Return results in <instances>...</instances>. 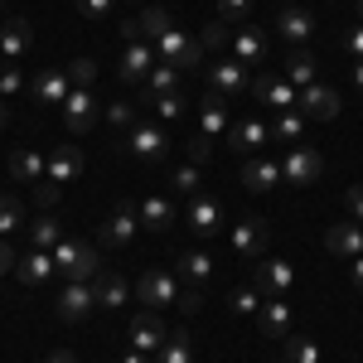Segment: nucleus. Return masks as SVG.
I'll use <instances>...</instances> for the list:
<instances>
[{"label": "nucleus", "instance_id": "obj_1", "mask_svg": "<svg viewBox=\"0 0 363 363\" xmlns=\"http://www.w3.org/2000/svg\"><path fill=\"white\" fill-rule=\"evenodd\" d=\"M54 267L68 281H97L102 272H107V267H102V252L92 247V242H83V238H73V242L63 238V242L54 247Z\"/></svg>", "mask_w": 363, "mask_h": 363}, {"label": "nucleus", "instance_id": "obj_2", "mask_svg": "<svg viewBox=\"0 0 363 363\" xmlns=\"http://www.w3.org/2000/svg\"><path fill=\"white\" fill-rule=\"evenodd\" d=\"M155 54L165 58L169 68H199V63H203V44H199V39H189L184 29L169 25L165 34L155 39Z\"/></svg>", "mask_w": 363, "mask_h": 363}, {"label": "nucleus", "instance_id": "obj_3", "mask_svg": "<svg viewBox=\"0 0 363 363\" xmlns=\"http://www.w3.org/2000/svg\"><path fill=\"white\" fill-rule=\"evenodd\" d=\"M136 228H140V213H131V203H116L107 213V223H97V242L107 252H121V247H131Z\"/></svg>", "mask_w": 363, "mask_h": 363}, {"label": "nucleus", "instance_id": "obj_4", "mask_svg": "<svg viewBox=\"0 0 363 363\" xmlns=\"http://www.w3.org/2000/svg\"><path fill=\"white\" fill-rule=\"evenodd\" d=\"M320 174H325V155H320L315 145H296V150L281 160V179H286V184H296V189L315 184Z\"/></svg>", "mask_w": 363, "mask_h": 363}, {"label": "nucleus", "instance_id": "obj_5", "mask_svg": "<svg viewBox=\"0 0 363 363\" xmlns=\"http://www.w3.org/2000/svg\"><path fill=\"white\" fill-rule=\"evenodd\" d=\"M92 306H97V296H92V281H68V286H63V291L54 296V315H58V320H68V325L87 320V315H92Z\"/></svg>", "mask_w": 363, "mask_h": 363}, {"label": "nucleus", "instance_id": "obj_6", "mask_svg": "<svg viewBox=\"0 0 363 363\" xmlns=\"http://www.w3.org/2000/svg\"><path fill=\"white\" fill-rule=\"evenodd\" d=\"M296 112L306 121H335L344 112V102H339V92L330 83H310V87H301V107Z\"/></svg>", "mask_w": 363, "mask_h": 363}, {"label": "nucleus", "instance_id": "obj_7", "mask_svg": "<svg viewBox=\"0 0 363 363\" xmlns=\"http://www.w3.org/2000/svg\"><path fill=\"white\" fill-rule=\"evenodd\" d=\"M179 277H169V272H145L136 286V296L145 301V310H165V306H179Z\"/></svg>", "mask_w": 363, "mask_h": 363}, {"label": "nucleus", "instance_id": "obj_8", "mask_svg": "<svg viewBox=\"0 0 363 363\" xmlns=\"http://www.w3.org/2000/svg\"><path fill=\"white\" fill-rule=\"evenodd\" d=\"M121 150H131L136 160H165L169 155V136H165V126H131V136L121 140Z\"/></svg>", "mask_w": 363, "mask_h": 363}, {"label": "nucleus", "instance_id": "obj_9", "mask_svg": "<svg viewBox=\"0 0 363 363\" xmlns=\"http://www.w3.org/2000/svg\"><path fill=\"white\" fill-rule=\"evenodd\" d=\"M126 339H131V349H140V354H160V344L169 339V330L160 325V315H155V310H140V315H131Z\"/></svg>", "mask_w": 363, "mask_h": 363}, {"label": "nucleus", "instance_id": "obj_10", "mask_svg": "<svg viewBox=\"0 0 363 363\" xmlns=\"http://www.w3.org/2000/svg\"><path fill=\"white\" fill-rule=\"evenodd\" d=\"M208 87H213L218 97L247 92V63H238V58H213V63H208Z\"/></svg>", "mask_w": 363, "mask_h": 363}, {"label": "nucleus", "instance_id": "obj_11", "mask_svg": "<svg viewBox=\"0 0 363 363\" xmlns=\"http://www.w3.org/2000/svg\"><path fill=\"white\" fill-rule=\"evenodd\" d=\"M252 92H257L262 102L281 107V112H296V107H301V87L286 83V78H277V73H262V78H252Z\"/></svg>", "mask_w": 363, "mask_h": 363}, {"label": "nucleus", "instance_id": "obj_12", "mask_svg": "<svg viewBox=\"0 0 363 363\" xmlns=\"http://www.w3.org/2000/svg\"><path fill=\"white\" fill-rule=\"evenodd\" d=\"M291 281H296V272H291V262H277V257H257V291L272 301V296H286L291 291Z\"/></svg>", "mask_w": 363, "mask_h": 363}, {"label": "nucleus", "instance_id": "obj_13", "mask_svg": "<svg viewBox=\"0 0 363 363\" xmlns=\"http://www.w3.org/2000/svg\"><path fill=\"white\" fill-rule=\"evenodd\" d=\"M63 121H68V131H73V136L92 131V121H97V102H92V87H73V92H68V102H63Z\"/></svg>", "mask_w": 363, "mask_h": 363}, {"label": "nucleus", "instance_id": "obj_14", "mask_svg": "<svg viewBox=\"0 0 363 363\" xmlns=\"http://www.w3.org/2000/svg\"><path fill=\"white\" fill-rule=\"evenodd\" d=\"M29 92H34V102H39V107H63V102H68V92H73V83H68V73H63V68H44V73L29 83Z\"/></svg>", "mask_w": 363, "mask_h": 363}, {"label": "nucleus", "instance_id": "obj_15", "mask_svg": "<svg viewBox=\"0 0 363 363\" xmlns=\"http://www.w3.org/2000/svg\"><path fill=\"white\" fill-rule=\"evenodd\" d=\"M233 252L247 257V262L267 257V223H262V218H242V223H233Z\"/></svg>", "mask_w": 363, "mask_h": 363}, {"label": "nucleus", "instance_id": "obj_16", "mask_svg": "<svg viewBox=\"0 0 363 363\" xmlns=\"http://www.w3.org/2000/svg\"><path fill=\"white\" fill-rule=\"evenodd\" d=\"M150 68H155V44L131 39V44H126V54H121V83H145V78H150Z\"/></svg>", "mask_w": 363, "mask_h": 363}, {"label": "nucleus", "instance_id": "obj_17", "mask_svg": "<svg viewBox=\"0 0 363 363\" xmlns=\"http://www.w3.org/2000/svg\"><path fill=\"white\" fill-rule=\"evenodd\" d=\"M277 29H281V39H291V44H306L310 34H315V10H306V5H281Z\"/></svg>", "mask_w": 363, "mask_h": 363}, {"label": "nucleus", "instance_id": "obj_18", "mask_svg": "<svg viewBox=\"0 0 363 363\" xmlns=\"http://www.w3.org/2000/svg\"><path fill=\"white\" fill-rule=\"evenodd\" d=\"M54 272H58V267H54V252H44V247H29L25 257L15 262V277H20V286H44Z\"/></svg>", "mask_w": 363, "mask_h": 363}, {"label": "nucleus", "instance_id": "obj_19", "mask_svg": "<svg viewBox=\"0 0 363 363\" xmlns=\"http://www.w3.org/2000/svg\"><path fill=\"white\" fill-rule=\"evenodd\" d=\"M267 49H272V44H267V34H262L257 25L233 29V58H238V63H247V68H257V63L267 58Z\"/></svg>", "mask_w": 363, "mask_h": 363}, {"label": "nucleus", "instance_id": "obj_20", "mask_svg": "<svg viewBox=\"0 0 363 363\" xmlns=\"http://www.w3.org/2000/svg\"><path fill=\"white\" fill-rule=\"evenodd\" d=\"M257 330H262L267 339H286L291 335V306H286V296L262 301V310H257Z\"/></svg>", "mask_w": 363, "mask_h": 363}, {"label": "nucleus", "instance_id": "obj_21", "mask_svg": "<svg viewBox=\"0 0 363 363\" xmlns=\"http://www.w3.org/2000/svg\"><path fill=\"white\" fill-rule=\"evenodd\" d=\"M242 184L252 194H267L272 184H281V160H267V155H247L242 160Z\"/></svg>", "mask_w": 363, "mask_h": 363}, {"label": "nucleus", "instance_id": "obj_22", "mask_svg": "<svg viewBox=\"0 0 363 363\" xmlns=\"http://www.w3.org/2000/svg\"><path fill=\"white\" fill-rule=\"evenodd\" d=\"M325 247L335 252V257H349V262L363 257V223H354V218H349V223H335L325 233Z\"/></svg>", "mask_w": 363, "mask_h": 363}, {"label": "nucleus", "instance_id": "obj_23", "mask_svg": "<svg viewBox=\"0 0 363 363\" xmlns=\"http://www.w3.org/2000/svg\"><path fill=\"white\" fill-rule=\"evenodd\" d=\"M83 174V150L78 145H54V155H49V174L44 179H54V184H73Z\"/></svg>", "mask_w": 363, "mask_h": 363}, {"label": "nucleus", "instance_id": "obj_24", "mask_svg": "<svg viewBox=\"0 0 363 363\" xmlns=\"http://www.w3.org/2000/svg\"><path fill=\"white\" fill-rule=\"evenodd\" d=\"M174 277L184 281V286H208V277H213V257L208 252H179V262H174Z\"/></svg>", "mask_w": 363, "mask_h": 363}, {"label": "nucleus", "instance_id": "obj_25", "mask_svg": "<svg viewBox=\"0 0 363 363\" xmlns=\"http://www.w3.org/2000/svg\"><path fill=\"white\" fill-rule=\"evenodd\" d=\"M92 296H97L102 310H121L131 301V286H126V277H116V272H102V277L92 281Z\"/></svg>", "mask_w": 363, "mask_h": 363}, {"label": "nucleus", "instance_id": "obj_26", "mask_svg": "<svg viewBox=\"0 0 363 363\" xmlns=\"http://www.w3.org/2000/svg\"><path fill=\"white\" fill-rule=\"evenodd\" d=\"M267 136H272V126H262V121H238V126H228V145H233V150H242V155L262 150Z\"/></svg>", "mask_w": 363, "mask_h": 363}, {"label": "nucleus", "instance_id": "obj_27", "mask_svg": "<svg viewBox=\"0 0 363 363\" xmlns=\"http://www.w3.org/2000/svg\"><path fill=\"white\" fill-rule=\"evenodd\" d=\"M10 174H15V184H39L49 174V160L39 150H15L10 155Z\"/></svg>", "mask_w": 363, "mask_h": 363}, {"label": "nucleus", "instance_id": "obj_28", "mask_svg": "<svg viewBox=\"0 0 363 363\" xmlns=\"http://www.w3.org/2000/svg\"><path fill=\"white\" fill-rule=\"evenodd\" d=\"M189 228H194L199 238H213V233L223 228V208H218L213 199H199L194 194V203H189Z\"/></svg>", "mask_w": 363, "mask_h": 363}, {"label": "nucleus", "instance_id": "obj_29", "mask_svg": "<svg viewBox=\"0 0 363 363\" xmlns=\"http://www.w3.org/2000/svg\"><path fill=\"white\" fill-rule=\"evenodd\" d=\"M29 44H34V29H29V20H10V25L0 29V54H5V58L29 54Z\"/></svg>", "mask_w": 363, "mask_h": 363}, {"label": "nucleus", "instance_id": "obj_30", "mask_svg": "<svg viewBox=\"0 0 363 363\" xmlns=\"http://www.w3.org/2000/svg\"><path fill=\"white\" fill-rule=\"evenodd\" d=\"M169 223H174V203L160 194H150L145 203H140V228H150V233H169Z\"/></svg>", "mask_w": 363, "mask_h": 363}, {"label": "nucleus", "instance_id": "obj_31", "mask_svg": "<svg viewBox=\"0 0 363 363\" xmlns=\"http://www.w3.org/2000/svg\"><path fill=\"white\" fill-rule=\"evenodd\" d=\"M165 92H179V68H169V63H155L150 68V78L140 87V102H150V97H165Z\"/></svg>", "mask_w": 363, "mask_h": 363}, {"label": "nucleus", "instance_id": "obj_32", "mask_svg": "<svg viewBox=\"0 0 363 363\" xmlns=\"http://www.w3.org/2000/svg\"><path fill=\"white\" fill-rule=\"evenodd\" d=\"M199 131H203V136H223L228 131V97L208 92V102H203V112H199Z\"/></svg>", "mask_w": 363, "mask_h": 363}, {"label": "nucleus", "instance_id": "obj_33", "mask_svg": "<svg viewBox=\"0 0 363 363\" xmlns=\"http://www.w3.org/2000/svg\"><path fill=\"white\" fill-rule=\"evenodd\" d=\"M155 363H194V339L184 335V330H174V335H169L165 344H160Z\"/></svg>", "mask_w": 363, "mask_h": 363}, {"label": "nucleus", "instance_id": "obj_34", "mask_svg": "<svg viewBox=\"0 0 363 363\" xmlns=\"http://www.w3.org/2000/svg\"><path fill=\"white\" fill-rule=\"evenodd\" d=\"M315 73H320V63H315L310 54H291V58H286V83H296V87H310V83H320Z\"/></svg>", "mask_w": 363, "mask_h": 363}, {"label": "nucleus", "instance_id": "obj_35", "mask_svg": "<svg viewBox=\"0 0 363 363\" xmlns=\"http://www.w3.org/2000/svg\"><path fill=\"white\" fill-rule=\"evenodd\" d=\"M29 242H34V247H44V252H54L58 242H63V223H58L54 213H44L39 223L29 228Z\"/></svg>", "mask_w": 363, "mask_h": 363}, {"label": "nucleus", "instance_id": "obj_36", "mask_svg": "<svg viewBox=\"0 0 363 363\" xmlns=\"http://www.w3.org/2000/svg\"><path fill=\"white\" fill-rule=\"evenodd\" d=\"M169 25H174V20H169L165 5H145V15H140V39H145V44H155Z\"/></svg>", "mask_w": 363, "mask_h": 363}, {"label": "nucleus", "instance_id": "obj_37", "mask_svg": "<svg viewBox=\"0 0 363 363\" xmlns=\"http://www.w3.org/2000/svg\"><path fill=\"white\" fill-rule=\"evenodd\" d=\"M272 136L286 140V145H301V136H306V116L301 112H281L277 121H272Z\"/></svg>", "mask_w": 363, "mask_h": 363}, {"label": "nucleus", "instance_id": "obj_38", "mask_svg": "<svg viewBox=\"0 0 363 363\" xmlns=\"http://www.w3.org/2000/svg\"><path fill=\"white\" fill-rule=\"evenodd\" d=\"M20 228H25V203L15 194H0V238H10Z\"/></svg>", "mask_w": 363, "mask_h": 363}, {"label": "nucleus", "instance_id": "obj_39", "mask_svg": "<svg viewBox=\"0 0 363 363\" xmlns=\"http://www.w3.org/2000/svg\"><path fill=\"white\" fill-rule=\"evenodd\" d=\"M286 363H320V344L310 335H291L286 339Z\"/></svg>", "mask_w": 363, "mask_h": 363}, {"label": "nucleus", "instance_id": "obj_40", "mask_svg": "<svg viewBox=\"0 0 363 363\" xmlns=\"http://www.w3.org/2000/svg\"><path fill=\"white\" fill-rule=\"evenodd\" d=\"M199 184H203V169H199V165H179L174 174H169V189H174V194H189V199H194Z\"/></svg>", "mask_w": 363, "mask_h": 363}, {"label": "nucleus", "instance_id": "obj_41", "mask_svg": "<svg viewBox=\"0 0 363 363\" xmlns=\"http://www.w3.org/2000/svg\"><path fill=\"white\" fill-rule=\"evenodd\" d=\"M262 301H267V296H262L257 286H242V291H233V296H228V310H233V315H257Z\"/></svg>", "mask_w": 363, "mask_h": 363}, {"label": "nucleus", "instance_id": "obj_42", "mask_svg": "<svg viewBox=\"0 0 363 363\" xmlns=\"http://www.w3.org/2000/svg\"><path fill=\"white\" fill-rule=\"evenodd\" d=\"M247 15H252V0H218V20L223 25H247Z\"/></svg>", "mask_w": 363, "mask_h": 363}, {"label": "nucleus", "instance_id": "obj_43", "mask_svg": "<svg viewBox=\"0 0 363 363\" xmlns=\"http://www.w3.org/2000/svg\"><path fill=\"white\" fill-rule=\"evenodd\" d=\"M150 107L160 121H174V116H184V92H165V97H150Z\"/></svg>", "mask_w": 363, "mask_h": 363}, {"label": "nucleus", "instance_id": "obj_44", "mask_svg": "<svg viewBox=\"0 0 363 363\" xmlns=\"http://www.w3.org/2000/svg\"><path fill=\"white\" fill-rule=\"evenodd\" d=\"M184 155H189V165H208V155H213V136H203V131H199V136H189L184 140Z\"/></svg>", "mask_w": 363, "mask_h": 363}, {"label": "nucleus", "instance_id": "obj_45", "mask_svg": "<svg viewBox=\"0 0 363 363\" xmlns=\"http://www.w3.org/2000/svg\"><path fill=\"white\" fill-rule=\"evenodd\" d=\"M203 54H213V49H223V44H233V25H223V20H213V25L203 29Z\"/></svg>", "mask_w": 363, "mask_h": 363}, {"label": "nucleus", "instance_id": "obj_46", "mask_svg": "<svg viewBox=\"0 0 363 363\" xmlns=\"http://www.w3.org/2000/svg\"><path fill=\"white\" fill-rule=\"evenodd\" d=\"M68 83L73 87H92L97 83V63H92V58H73V63H68Z\"/></svg>", "mask_w": 363, "mask_h": 363}, {"label": "nucleus", "instance_id": "obj_47", "mask_svg": "<svg viewBox=\"0 0 363 363\" xmlns=\"http://www.w3.org/2000/svg\"><path fill=\"white\" fill-rule=\"evenodd\" d=\"M58 194H63V184H54V179H39V184H34V203H39L44 213L58 208Z\"/></svg>", "mask_w": 363, "mask_h": 363}, {"label": "nucleus", "instance_id": "obj_48", "mask_svg": "<svg viewBox=\"0 0 363 363\" xmlns=\"http://www.w3.org/2000/svg\"><path fill=\"white\" fill-rule=\"evenodd\" d=\"M20 87H25V73L10 68V63H0V97H15Z\"/></svg>", "mask_w": 363, "mask_h": 363}, {"label": "nucleus", "instance_id": "obj_49", "mask_svg": "<svg viewBox=\"0 0 363 363\" xmlns=\"http://www.w3.org/2000/svg\"><path fill=\"white\" fill-rule=\"evenodd\" d=\"M107 121H112V126H121V131H126V126H136L131 102H107Z\"/></svg>", "mask_w": 363, "mask_h": 363}, {"label": "nucleus", "instance_id": "obj_50", "mask_svg": "<svg viewBox=\"0 0 363 363\" xmlns=\"http://www.w3.org/2000/svg\"><path fill=\"white\" fill-rule=\"evenodd\" d=\"M78 15H87V20H107V15H112V0H78Z\"/></svg>", "mask_w": 363, "mask_h": 363}, {"label": "nucleus", "instance_id": "obj_51", "mask_svg": "<svg viewBox=\"0 0 363 363\" xmlns=\"http://www.w3.org/2000/svg\"><path fill=\"white\" fill-rule=\"evenodd\" d=\"M199 306H203V286H184V291H179V310H184V315H194Z\"/></svg>", "mask_w": 363, "mask_h": 363}, {"label": "nucleus", "instance_id": "obj_52", "mask_svg": "<svg viewBox=\"0 0 363 363\" xmlns=\"http://www.w3.org/2000/svg\"><path fill=\"white\" fill-rule=\"evenodd\" d=\"M344 203H349V213H354V223H363V184H354V189L344 194Z\"/></svg>", "mask_w": 363, "mask_h": 363}, {"label": "nucleus", "instance_id": "obj_53", "mask_svg": "<svg viewBox=\"0 0 363 363\" xmlns=\"http://www.w3.org/2000/svg\"><path fill=\"white\" fill-rule=\"evenodd\" d=\"M15 262H20V257H15V247H10V238H0V277L15 272Z\"/></svg>", "mask_w": 363, "mask_h": 363}, {"label": "nucleus", "instance_id": "obj_54", "mask_svg": "<svg viewBox=\"0 0 363 363\" xmlns=\"http://www.w3.org/2000/svg\"><path fill=\"white\" fill-rule=\"evenodd\" d=\"M344 49H349V54H354V58H363V25H359V29H349V34H344Z\"/></svg>", "mask_w": 363, "mask_h": 363}, {"label": "nucleus", "instance_id": "obj_55", "mask_svg": "<svg viewBox=\"0 0 363 363\" xmlns=\"http://www.w3.org/2000/svg\"><path fill=\"white\" fill-rule=\"evenodd\" d=\"M44 363H78V354H73V349H54Z\"/></svg>", "mask_w": 363, "mask_h": 363}, {"label": "nucleus", "instance_id": "obj_56", "mask_svg": "<svg viewBox=\"0 0 363 363\" xmlns=\"http://www.w3.org/2000/svg\"><path fill=\"white\" fill-rule=\"evenodd\" d=\"M349 281H354V286L363 291V257H354V267H349Z\"/></svg>", "mask_w": 363, "mask_h": 363}, {"label": "nucleus", "instance_id": "obj_57", "mask_svg": "<svg viewBox=\"0 0 363 363\" xmlns=\"http://www.w3.org/2000/svg\"><path fill=\"white\" fill-rule=\"evenodd\" d=\"M121 363H155V359H150V354H140V349H126V359H121Z\"/></svg>", "mask_w": 363, "mask_h": 363}, {"label": "nucleus", "instance_id": "obj_58", "mask_svg": "<svg viewBox=\"0 0 363 363\" xmlns=\"http://www.w3.org/2000/svg\"><path fill=\"white\" fill-rule=\"evenodd\" d=\"M354 87H359V92H363V58H359V63H354Z\"/></svg>", "mask_w": 363, "mask_h": 363}, {"label": "nucleus", "instance_id": "obj_59", "mask_svg": "<svg viewBox=\"0 0 363 363\" xmlns=\"http://www.w3.org/2000/svg\"><path fill=\"white\" fill-rule=\"evenodd\" d=\"M5 121H10V112H5V107H0V131H5Z\"/></svg>", "mask_w": 363, "mask_h": 363}, {"label": "nucleus", "instance_id": "obj_60", "mask_svg": "<svg viewBox=\"0 0 363 363\" xmlns=\"http://www.w3.org/2000/svg\"><path fill=\"white\" fill-rule=\"evenodd\" d=\"M359 15H363V0H359Z\"/></svg>", "mask_w": 363, "mask_h": 363}]
</instances>
